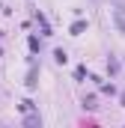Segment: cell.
I'll use <instances>...</instances> for the list:
<instances>
[{
	"label": "cell",
	"instance_id": "obj_1",
	"mask_svg": "<svg viewBox=\"0 0 125 128\" xmlns=\"http://www.w3.org/2000/svg\"><path fill=\"white\" fill-rule=\"evenodd\" d=\"M113 18H116V27H119V33H125V15L116 9V12H113Z\"/></svg>",
	"mask_w": 125,
	"mask_h": 128
},
{
	"label": "cell",
	"instance_id": "obj_2",
	"mask_svg": "<svg viewBox=\"0 0 125 128\" xmlns=\"http://www.w3.org/2000/svg\"><path fill=\"white\" fill-rule=\"evenodd\" d=\"M84 27H86V24H84V21H74V24H72V33H74V36H78V33H84Z\"/></svg>",
	"mask_w": 125,
	"mask_h": 128
}]
</instances>
